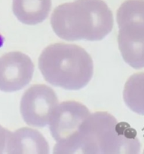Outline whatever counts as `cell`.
<instances>
[{
  "label": "cell",
  "mask_w": 144,
  "mask_h": 154,
  "mask_svg": "<svg viewBox=\"0 0 144 154\" xmlns=\"http://www.w3.org/2000/svg\"><path fill=\"white\" fill-rule=\"evenodd\" d=\"M137 132L127 123H119L112 114L98 111L81 125L75 138L62 153H138Z\"/></svg>",
  "instance_id": "1"
},
{
  "label": "cell",
  "mask_w": 144,
  "mask_h": 154,
  "mask_svg": "<svg viewBox=\"0 0 144 154\" xmlns=\"http://www.w3.org/2000/svg\"><path fill=\"white\" fill-rule=\"evenodd\" d=\"M114 24L112 11L103 0H75L55 8L51 25L63 40L101 41L111 32Z\"/></svg>",
  "instance_id": "2"
},
{
  "label": "cell",
  "mask_w": 144,
  "mask_h": 154,
  "mask_svg": "<svg viewBox=\"0 0 144 154\" xmlns=\"http://www.w3.org/2000/svg\"><path fill=\"white\" fill-rule=\"evenodd\" d=\"M122 58L135 69L144 68V0H126L116 14Z\"/></svg>",
  "instance_id": "4"
},
{
  "label": "cell",
  "mask_w": 144,
  "mask_h": 154,
  "mask_svg": "<svg viewBox=\"0 0 144 154\" xmlns=\"http://www.w3.org/2000/svg\"><path fill=\"white\" fill-rule=\"evenodd\" d=\"M39 69L47 82L68 90L85 87L94 73L93 60L88 53L78 45L66 43L45 48L39 58Z\"/></svg>",
  "instance_id": "3"
},
{
  "label": "cell",
  "mask_w": 144,
  "mask_h": 154,
  "mask_svg": "<svg viewBox=\"0 0 144 154\" xmlns=\"http://www.w3.org/2000/svg\"><path fill=\"white\" fill-rule=\"evenodd\" d=\"M5 153L48 154L49 146L39 131L24 127L11 132L8 140Z\"/></svg>",
  "instance_id": "8"
},
{
  "label": "cell",
  "mask_w": 144,
  "mask_h": 154,
  "mask_svg": "<svg viewBox=\"0 0 144 154\" xmlns=\"http://www.w3.org/2000/svg\"><path fill=\"white\" fill-rule=\"evenodd\" d=\"M123 99L133 112L144 116V72L135 73L128 78L124 88Z\"/></svg>",
  "instance_id": "10"
},
{
  "label": "cell",
  "mask_w": 144,
  "mask_h": 154,
  "mask_svg": "<svg viewBox=\"0 0 144 154\" xmlns=\"http://www.w3.org/2000/svg\"><path fill=\"white\" fill-rule=\"evenodd\" d=\"M34 64L30 57L13 51L0 57V90L6 93L22 90L31 81Z\"/></svg>",
  "instance_id": "7"
},
{
  "label": "cell",
  "mask_w": 144,
  "mask_h": 154,
  "mask_svg": "<svg viewBox=\"0 0 144 154\" xmlns=\"http://www.w3.org/2000/svg\"><path fill=\"white\" fill-rule=\"evenodd\" d=\"M51 0H13L12 10L18 20L27 25H36L47 19Z\"/></svg>",
  "instance_id": "9"
},
{
  "label": "cell",
  "mask_w": 144,
  "mask_h": 154,
  "mask_svg": "<svg viewBox=\"0 0 144 154\" xmlns=\"http://www.w3.org/2000/svg\"><path fill=\"white\" fill-rule=\"evenodd\" d=\"M90 114L87 107L75 101H66L57 105L49 122L50 132L57 142L54 153H62L75 138L81 125Z\"/></svg>",
  "instance_id": "5"
},
{
  "label": "cell",
  "mask_w": 144,
  "mask_h": 154,
  "mask_svg": "<svg viewBox=\"0 0 144 154\" xmlns=\"http://www.w3.org/2000/svg\"><path fill=\"white\" fill-rule=\"evenodd\" d=\"M58 105L55 92L45 84H35L23 95L20 111L24 122L33 127L49 124L53 112Z\"/></svg>",
  "instance_id": "6"
},
{
  "label": "cell",
  "mask_w": 144,
  "mask_h": 154,
  "mask_svg": "<svg viewBox=\"0 0 144 154\" xmlns=\"http://www.w3.org/2000/svg\"><path fill=\"white\" fill-rule=\"evenodd\" d=\"M11 134L10 131L0 126V154L5 153L6 145Z\"/></svg>",
  "instance_id": "11"
}]
</instances>
